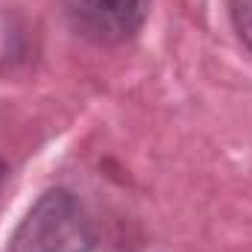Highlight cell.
I'll return each instance as SVG.
<instances>
[{"label":"cell","mask_w":252,"mask_h":252,"mask_svg":"<svg viewBox=\"0 0 252 252\" xmlns=\"http://www.w3.org/2000/svg\"><path fill=\"white\" fill-rule=\"evenodd\" d=\"M91 220L82 202L64 188L41 193L9 241V252H91Z\"/></svg>","instance_id":"1"},{"label":"cell","mask_w":252,"mask_h":252,"mask_svg":"<svg viewBox=\"0 0 252 252\" xmlns=\"http://www.w3.org/2000/svg\"><path fill=\"white\" fill-rule=\"evenodd\" d=\"M150 15V0H64L70 30L91 44H124Z\"/></svg>","instance_id":"2"},{"label":"cell","mask_w":252,"mask_h":252,"mask_svg":"<svg viewBox=\"0 0 252 252\" xmlns=\"http://www.w3.org/2000/svg\"><path fill=\"white\" fill-rule=\"evenodd\" d=\"M229 12H232L235 32L241 35V41L252 50V0H232Z\"/></svg>","instance_id":"3"},{"label":"cell","mask_w":252,"mask_h":252,"mask_svg":"<svg viewBox=\"0 0 252 252\" xmlns=\"http://www.w3.org/2000/svg\"><path fill=\"white\" fill-rule=\"evenodd\" d=\"M3 179H6V164H3V158H0V185H3Z\"/></svg>","instance_id":"4"}]
</instances>
